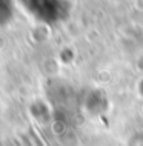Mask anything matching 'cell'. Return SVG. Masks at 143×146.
I'll use <instances>...</instances> for the list:
<instances>
[{
	"mask_svg": "<svg viewBox=\"0 0 143 146\" xmlns=\"http://www.w3.org/2000/svg\"><path fill=\"white\" fill-rule=\"evenodd\" d=\"M11 14H13V9H11L9 0H0V23H6Z\"/></svg>",
	"mask_w": 143,
	"mask_h": 146,
	"instance_id": "1",
	"label": "cell"
}]
</instances>
